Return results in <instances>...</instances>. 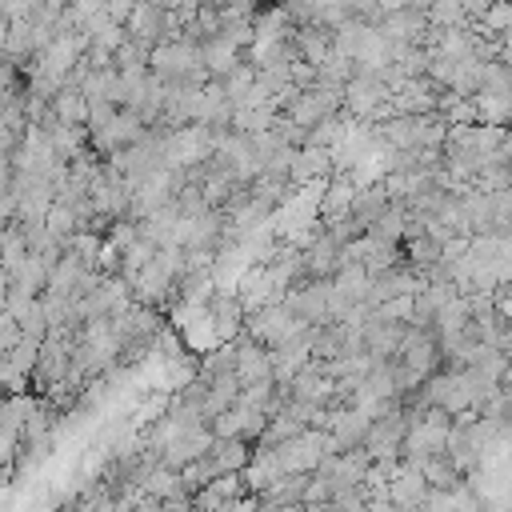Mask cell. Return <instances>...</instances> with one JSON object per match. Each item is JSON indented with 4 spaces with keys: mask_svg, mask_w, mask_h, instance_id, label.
<instances>
[{
    "mask_svg": "<svg viewBox=\"0 0 512 512\" xmlns=\"http://www.w3.org/2000/svg\"><path fill=\"white\" fill-rule=\"evenodd\" d=\"M328 172H332V152H324V148H300V152L292 156L288 184L300 188V184H312V180H320V176H328Z\"/></svg>",
    "mask_w": 512,
    "mask_h": 512,
    "instance_id": "8",
    "label": "cell"
},
{
    "mask_svg": "<svg viewBox=\"0 0 512 512\" xmlns=\"http://www.w3.org/2000/svg\"><path fill=\"white\" fill-rule=\"evenodd\" d=\"M244 304H240V296L236 292H216V296H208V320L216 324V332H224V336H232V332H240L244 328Z\"/></svg>",
    "mask_w": 512,
    "mask_h": 512,
    "instance_id": "12",
    "label": "cell"
},
{
    "mask_svg": "<svg viewBox=\"0 0 512 512\" xmlns=\"http://www.w3.org/2000/svg\"><path fill=\"white\" fill-rule=\"evenodd\" d=\"M336 112H340V88H332V84H312V88H304L280 116L292 120V124H300V128L308 132V128H316L320 120H328V116H336Z\"/></svg>",
    "mask_w": 512,
    "mask_h": 512,
    "instance_id": "2",
    "label": "cell"
},
{
    "mask_svg": "<svg viewBox=\"0 0 512 512\" xmlns=\"http://www.w3.org/2000/svg\"><path fill=\"white\" fill-rule=\"evenodd\" d=\"M208 444H212V432L200 424V428H188V432H176L172 440H164L152 460L160 468H168V472H184L188 464H196L208 452Z\"/></svg>",
    "mask_w": 512,
    "mask_h": 512,
    "instance_id": "3",
    "label": "cell"
},
{
    "mask_svg": "<svg viewBox=\"0 0 512 512\" xmlns=\"http://www.w3.org/2000/svg\"><path fill=\"white\" fill-rule=\"evenodd\" d=\"M232 368H236V344H224V348H216V352H208L204 360H200V380L204 384H216V380H224V376H232Z\"/></svg>",
    "mask_w": 512,
    "mask_h": 512,
    "instance_id": "18",
    "label": "cell"
},
{
    "mask_svg": "<svg viewBox=\"0 0 512 512\" xmlns=\"http://www.w3.org/2000/svg\"><path fill=\"white\" fill-rule=\"evenodd\" d=\"M240 388H256V384H272V368H268V348L252 344L248 336L236 340V368H232Z\"/></svg>",
    "mask_w": 512,
    "mask_h": 512,
    "instance_id": "6",
    "label": "cell"
},
{
    "mask_svg": "<svg viewBox=\"0 0 512 512\" xmlns=\"http://www.w3.org/2000/svg\"><path fill=\"white\" fill-rule=\"evenodd\" d=\"M48 108L60 124H72V128H84V120H88V100L80 96V88H60Z\"/></svg>",
    "mask_w": 512,
    "mask_h": 512,
    "instance_id": "16",
    "label": "cell"
},
{
    "mask_svg": "<svg viewBox=\"0 0 512 512\" xmlns=\"http://www.w3.org/2000/svg\"><path fill=\"white\" fill-rule=\"evenodd\" d=\"M4 356H8V368H12L20 380H28V376H32V368H36V356H40V340L20 336V344H16L12 352H4Z\"/></svg>",
    "mask_w": 512,
    "mask_h": 512,
    "instance_id": "20",
    "label": "cell"
},
{
    "mask_svg": "<svg viewBox=\"0 0 512 512\" xmlns=\"http://www.w3.org/2000/svg\"><path fill=\"white\" fill-rule=\"evenodd\" d=\"M416 472L424 476L428 492H460V488H464V476H460V468L448 460V452H436V456H428V460H424Z\"/></svg>",
    "mask_w": 512,
    "mask_h": 512,
    "instance_id": "9",
    "label": "cell"
},
{
    "mask_svg": "<svg viewBox=\"0 0 512 512\" xmlns=\"http://www.w3.org/2000/svg\"><path fill=\"white\" fill-rule=\"evenodd\" d=\"M216 84H220V92H224V96L232 100V108H236V100H240V96H244V92L256 84V68H252L248 60H240V64H236L228 76H220Z\"/></svg>",
    "mask_w": 512,
    "mask_h": 512,
    "instance_id": "19",
    "label": "cell"
},
{
    "mask_svg": "<svg viewBox=\"0 0 512 512\" xmlns=\"http://www.w3.org/2000/svg\"><path fill=\"white\" fill-rule=\"evenodd\" d=\"M368 240H376V244H400L404 240V208L400 204H388V212H380L368 224Z\"/></svg>",
    "mask_w": 512,
    "mask_h": 512,
    "instance_id": "17",
    "label": "cell"
},
{
    "mask_svg": "<svg viewBox=\"0 0 512 512\" xmlns=\"http://www.w3.org/2000/svg\"><path fill=\"white\" fill-rule=\"evenodd\" d=\"M332 388H336V384H332L328 376H320L312 360L288 380V396H292V400H308V404H328V400H332Z\"/></svg>",
    "mask_w": 512,
    "mask_h": 512,
    "instance_id": "7",
    "label": "cell"
},
{
    "mask_svg": "<svg viewBox=\"0 0 512 512\" xmlns=\"http://www.w3.org/2000/svg\"><path fill=\"white\" fill-rule=\"evenodd\" d=\"M292 44H296V56L304 64H320L328 52H332V28H320V24H304V28H292Z\"/></svg>",
    "mask_w": 512,
    "mask_h": 512,
    "instance_id": "11",
    "label": "cell"
},
{
    "mask_svg": "<svg viewBox=\"0 0 512 512\" xmlns=\"http://www.w3.org/2000/svg\"><path fill=\"white\" fill-rule=\"evenodd\" d=\"M304 488H308V472L280 476V480H272V484L260 492V504H264L268 512H276V508H292V504H304Z\"/></svg>",
    "mask_w": 512,
    "mask_h": 512,
    "instance_id": "10",
    "label": "cell"
},
{
    "mask_svg": "<svg viewBox=\"0 0 512 512\" xmlns=\"http://www.w3.org/2000/svg\"><path fill=\"white\" fill-rule=\"evenodd\" d=\"M8 288L12 292H20V296H44V288H48V264L40 260V256H28L12 276H8Z\"/></svg>",
    "mask_w": 512,
    "mask_h": 512,
    "instance_id": "14",
    "label": "cell"
},
{
    "mask_svg": "<svg viewBox=\"0 0 512 512\" xmlns=\"http://www.w3.org/2000/svg\"><path fill=\"white\" fill-rule=\"evenodd\" d=\"M388 204H392V200H388V188H384V180H380V184H368V188L352 192V200H348V208H344V212L368 228L380 212H388Z\"/></svg>",
    "mask_w": 512,
    "mask_h": 512,
    "instance_id": "13",
    "label": "cell"
},
{
    "mask_svg": "<svg viewBox=\"0 0 512 512\" xmlns=\"http://www.w3.org/2000/svg\"><path fill=\"white\" fill-rule=\"evenodd\" d=\"M368 416L364 412H356V408H348V412H332L328 416V428H324V436H328V456H336V452H360L364 448V440H368Z\"/></svg>",
    "mask_w": 512,
    "mask_h": 512,
    "instance_id": "4",
    "label": "cell"
},
{
    "mask_svg": "<svg viewBox=\"0 0 512 512\" xmlns=\"http://www.w3.org/2000/svg\"><path fill=\"white\" fill-rule=\"evenodd\" d=\"M148 76H156L160 84H188V88H204L208 72L200 64V48L188 40H168L156 44L148 52Z\"/></svg>",
    "mask_w": 512,
    "mask_h": 512,
    "instance_id": "1",
    "label": "cell"
},
{
    "mask_svg": "<svg viewBox=\"0 0 512 512\" xmlns=\"http://www.w3.org/2000/svg\"><path fill=\"white\" fill-rule=\"evenodd\" d=\"M16 344H20V324L8 312H0V352H12Z\"/></svg>",
    "mask_w": 512,
    "mask_h": 512,
    "instance_id": "21",
    "label": "cell"
},
{
    "mask_svg": "<svg viewBox=\"0 0 512 512\" xmlns=\"http://www.w3.org/2000/svg\"><path fill=\"white\" fill-rule=\"evenodd\" d=\"M384 500H388L392 508H412V512H420V508L428 504V484H424V476H420L416 468L396 464L392 476H388V484H384Z\"/></svg>",
    "mask_w": 512,
    "mask_h": 512,
    "instance_id": "5",
    "label": "cell"
},
{
    "mask_svg": "<svg viewBox=\"0 0 512 512\" xmlns=\"http://www.w3.org/2000/svg\"><path fill=\"white\" fill-rule=\"evenodd\" d=\"M148 52H152L148 44L124 36V44L112 52V72H120V76H144L148 72Z\"/></svg>",
    "mask_w": 512,
    "mask_h": 512,
    "instance_id": "15",
    "label": "cell"
}]
</instances>
